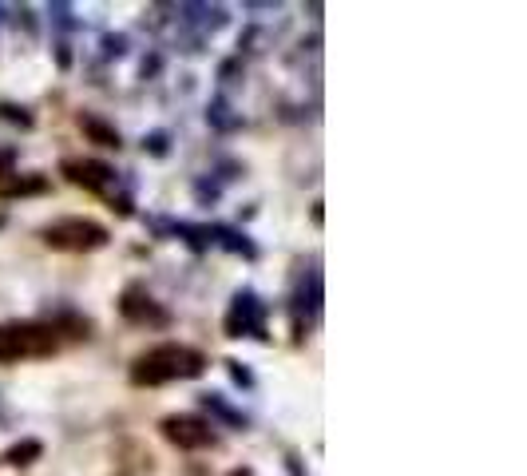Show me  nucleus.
<instances>
[{"mask_svg": "<svg viewBox=\"0 0 527 476\" xmlns=\"http://www.w3.org/2000/svg\"><path fill=\"white\" fill-rule=\"evenodd\" d=\"M207 373V354L203 350H191V346H175V342H163V346H151L147 354H139L131 361V385H167V381H191V377H203Z\"/></svg>", "mask_w": 527, "mask_h": 476, "instance_id": "nucleus-1", "label": "nucleus"}, {"mask_svg": "<svg viewBox=\"0 0 527 476\" xmlns=\"http://www.w3.org/2000/svg\"><path fill=\"white\" fill-rule=\"evenodd\" d=\"M60 342L64 334L56 330V322H0V365L52 357Z\"/></svg>", "mask_w": 527, "mask_h": 476, "instance_id": "nucleus-2", "label": "nucleus"}, {"mask_svg": "<svg viewBox=\"0 0 527 476\" xmlns=\"http://www.w3.org/2000/svg\"><path fill=\"white\" fill-rule=\"evenodd\" d=\"M40 238H44V246L64 250V254H92V250L107 246V231L92 219H56L40 231Z\"/></svg>", "mask_w": 527, "mask_h": 476, "instance_id": "nucleus-3", "label": "nucleus"}, {"mask_svg": "<svg viewBox=\"0 0 527 476\" xmlns=\"http://www.w3.org/2000/svg\"><path fill=\"white\" fill-rule=\"evenodd\" d=\"M60 171H64L68 183H76V187H84V191H92V195L107 199L111 211L119 207V215H131V203H119V199H115L119 179H115V171H111L107 163H100V159H64Z\"/></svg>", "mask_w": 527, "mask_h": 476, "instance_id": "nucleus-4", "label": "nucleus"}, {"mask_svg": "<svg viewBox=\"0 0 527 476\" xmlns=\"http://www.w3.org/2000/svg\"><path fill=\"white\" fill-rule=\"evenodd\" d=\"M159 429L175 449H187V453L214 445V425L207 417H195V413H171L159 421Z\"/></svg>", "mask_w": 527, "mask_h": 476, "instance_id": "nucleus-5", "label": "nucleus"}, {"mask_svg": "<svg viewBox=\"0 0 527 476\" xmlns=\"http://www.w3.org/2000/svg\"><path fill=\"white\" fill-rule=\"evenodd\" d=\"M119 314L131 326H147V330H167L171 326V310L163 302H155L143 286H127L119 298Z\"/></svg>", "mask_w": 527, "mask_h": 476, "instance_id": "nucleus-6", "label": "nucleus"}, {"mask_svg": "<svg viewBox=\"0 0 527 476\" xmlns=\"http://www.w3.org/2000/svg\"><path fill=\"white\" fill-rule=\"evenodd\" d=\"M242 334L262 338V306L254 294H238L234 310L226 314V338H242Z\"/></svg>", "mask_w": 527, "mask_h": 476, "instance_id": "nucleus-7", "label": "nucleus"}, {"mask_svg": "<svg viewBox=\"0 0 527 476\" xmlns=\"http://www.w3.org/2000/svg\"><path fill=\"white\" fill-rule=\"evenodd\" d=\"M48 191V179L44 175H8L0 179V199H16V195H44Z\"/></svg>", "mask_w": 527, "mask_h": 476, "instance_id": "nucleus-8", "label": "nucleus"}, {"mask_svg": "<svg viewBox=\"0 0 527 476\" xmlns=\"http://www.w3.org/2000/svg\"><path fill=\"white\" fill-rule=\"evenodd\" d=\"M80 131H84V135H88L92 143H100V147H115V151L123 147V139H119V131H115L111 123H104V119L88 116V112L80 116Z\"/></svg>", "mask_w": 527, "mask_h": 476, "instance_id": "nucleus-9", "label": "nucleus"}, {"mask_svg": "<svg viewBox=\"0 0 527 476\" xmlns=\"http://www.w3.org/2000/svg\"><path fill=\"white\" fill-rule=\"evenodd\" d=\"M40 453H44V445H40L36 437H24V441H16V445L4 453V461H8L12 469H28V465L40 461Z\"/></svg>", "mask_w": 527, "mask_h": 476, "instance_id": "nucleus-10", "label": "nucleus"}, {"mask_svg": "<svg viewBox=\"0 0 527 476\" xmlns=\"http://www.w3.org/2000/svg\"><path fill=\"white\" fill-rule=\"evenodd\" d=\"M12 163H16V151L12 147H0V179L12 175Z\"/></svg>", "mask_w": 527, "mask_h": 476, "instance_id": "nucleus-11", "label": "nucleus"}, {"mask_svg": "<svg viewBox=\"0 0 527 476\" xmlns=\"http://www.w3.org/2000/svg\"><path fill=\"white\" fill-rule=\"evenodd\" d=\"M0 116H4V119H20V123H24V127H28V123H32V119L24 116V112H16V108H12V104H0Z\"/></svg>", "mask_w": 527, "mask_h": 476, "instance_id": "nucleus-12", "label": "nucleus"}, {"mask_svg": "<svg viewBox=\"0 0 527 476\" xmlns=\"http://www.w3.org/2000/svg\"><path fill=\"white\" fill-rule=\"evenodd\" d=\"M226 476H254V469H234V473H226Z\"/></svg>", "mask_w": 527, "mask_h": 476, "instance_id": "nucleus-13", "label": "nucleus"}]
</instances>
